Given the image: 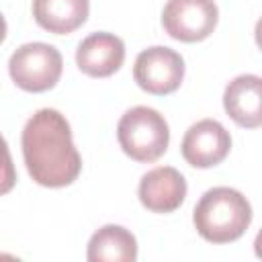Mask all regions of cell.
<instances>
[{
	"label": "cell",
	"mask_w": 262,
	"mask_h": 262,
	"mask_svg": "<svg viewBox=\"0 0 262 262\" xmlns=\"http://www.w3.org/2000/svg\"><path fill=\"white\" fill-rule=\"evenodd\" d=\"M219 20L215 0H168L162 10L164 31L182 43H199L207 39Z\"/></svg>",
	"instance_id": "cell-6"
},
{
	"label": "cell",
	"mask_w": 262,
	"mask_h": 262,
	"mask_svg": "<svg viewBox=\"0 0 262 262\" xmlns=\"http://www.w3.org/2000/svg\"><path fill=\"white\" fill-rule=\"evenodd\" d=\"M121 149L135 162L149 164L162 158L170 143V127L164 115L151 106H133L117 123Z\"/></svg>",
	"instance_id": "cell-3"
},
{
	"label": "cell",
	"mask_w": 262,
	"mask_h": 262,
	"mask_svg": "<svg viewBox=\"0 0 262 262\" xmlns=\"http://www.w3.org/2000/svg\"><path fill=\"white\" fill-rule=\"evenodd\" d=\"M133 80L147 94H172L180 88L184 80V59L178 51L166 45L147 47L135 57Z\"/></svg>",
	"instance_id": "cell-5"
},
{
	"label": "cell",
	"mask_w": 262,
	"mask_h": 262,
	"mask_svg": "<svg viewBox=\"0 0 262 262\" xmlns=\"http://www.w3.org/2000/svg\"><path fill=\"white\" fill-rule=\"evenodd\" d=\"M223 108L235 125L258 129L262 125V78L256 74L235 76L223 90Z\"/></svg>",
	"instance_id": "cell-10"
},
{
	"label": "cell",
	"mask_w": 262,
	"mask_h": 262,
	"mask_svg": "<svg viewBox=\"0 0 262 262\" xmlns=\"http://www.w3.org/2000/svg\"><path fill=\"white\" fill-rule=\"evenodd\" d=\"M16 184V170L6 139L0 135V196L10 192Z\"/></svg>",
	"instance_id": "cell-13"
},
{
	"label": "cell",
	"mask_w": 262,
	"mask_h": 262,
	"mask_svg": "<svg viewBox=\"0 0 262 262\" xmlns=\"http://www.w3.org/2000/svg\"><path fill=\"white\" fill-rule=\"evenodd\" d=\"M6 33H8V27H6V18L0 14V43L6 39Z\"/></svg>",
	"instance_id": "cell-14"
},
{
	"label": "cell",
	"mask_w": 262,
	"mask_h": 262,
	"mask_svg": "<svg viewBox=\"0 0 262 262\" xmlns=\"http://www.w3.org/2000/svg\"><path fill=\"white\" fill-rule=\"evenodd\" d=\"M229 149L231 135L215 119H201L192 123L180 143L182 158L192 168H213L229 156Z\"/></svg>",
	"instance_id": "cell-7"
},
{
	"label": "cell",
	"mask_w": 262,
	"mask_h": 262,
	"mask_svg": "<svg viewBox=\"0 0 262 262\" xmlns=\"http://www.w3.org/2000/svg\"><path fill=\"white\" fill-rule=\"evenodd\" d=\"M186 180L172 166H158L145 172L137 186L139 203L151 213H174L186 199Z\"/></svg>",
	"instance_id": "cell-8"
},
{
	"label": "cell",
	"mask_w": 262,
	"mask_h": 262,
	"mask_svg": "<svg viewBox=\"0 0 262 262\" xmlns=\"http://www.w3.org/2000/svg\"><path fill=\"white\" fill-rule=\"evenodd\" d=\"M125 61V43L115 33L98 31L80 41L76 66L90 78H108Z\"/></svg>",
	"instance_id": "cell-9"
},
{
	"label": "cell",
	"mask_w": 262,
	"mask_h": 262,
	"mask_svg": "<svg viewBox=\"0 0 262 262\" xmlns=\"http://www.w3.org/2000/svg\"><path fill=\"white\" fill-rule=\"evenodd\" d=\"M86 258L90 262H133L137 260V239L123 225H102L92 233Z\"/></svg>",
	"instance_id": "cell-12"
},
{
	"label": "cell",
	"mask_w": 262,
	"mask_h": 262,
	"mask_svg": "<svg viewBox=\"0 0 262 262\" xmlns=\"http://www.w3.org/2000/svg\"><path fill=\"white\" fill-rule=\"evenodd\" d=\"M29 176L45 188L70 186L82 172V158L72 139V127L57 108H39L20 135Z\"/></svg>",
	"instance_id": "cell-1"
},
{
	"label": "cell",
	"mask_w": 262,
	"mask_h": 262,
	"mask_svg": "<svg viewBox=\"0 0 262 262\" xmlns=\"http://www.w3.org/2000/svg\"><path fill=\"white\" fill-rule=\"evenodd\" d=\"M63 70L61 53L43 41L20 45L8 59V74L12 82L25 92H47L51 90Z\"/></svg>",
	"instance_id": "cell-4"
},
{
	"label": "cell",
	"mask_w": 262,
	"mask_h": 262,
	"mask_svg": "<svg viewBox=\"0 0 262 262\" xmlns=\"http://www.w3.org/2000/svg\"><path fill=\"white\" fill-rule=\"evenodd\" d=\"M90 12V0H33L35 23L53 33L70 35L80 29Z\"/></svg>",
	"instance_id": "cell-11"
},
{
	"label": "cell",
	"mask_w": 262,
	"mask_h": 262,
	"mask_svg": "<svg viewBox=\"0 0 262 262\" xmlns=\"http://www.w3.org/2000/svg\"><path fill=\"white\" fill-rule=\"evenodd\" d=\"M192 223L203 239L211 244H231L250 227L252 205L231 186H213L194 205Z\"/></svg>",
	"instance_id": "cell-2"
}]
</instances>
